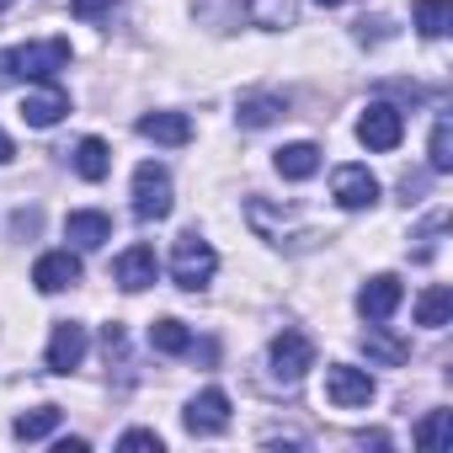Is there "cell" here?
Returning a JSON list of instances; mask_svg holds the SVG:
<instances>
[{
	"label": "cell",
	"mask_w": 453,
	"mask_h": 453,
	"mask_svg": "<svg viewBox=\"0 0 453 453\" xmlns=\"http://www.w3.org/2000/svg\"><path fill=\"white\" fill-rule=\"evenodd\" d=\"M213 273H219L213 246H208L197 230H187V235L176 241V251H171V283L187 288V294H203V288L213 283Z\"/></svg>",
	"instance_id": "cell-1"
},
{
	"label": "cell",
	"mask_w": 453,
	"mask_h": 453,
	"mask_svg": "<svg viewBox=\"0 0 453 453\" xmlns=\"http://www.w3.org/2000/svg\"><path fill=\"white\" fill-rule=\"evenodd\" d=\"M59 70H70V43L65 38H43V43H22L12 49V75L17 81H54Z\"/></svg>",
	"instance_id": "cell-2"
},
{
	"label": "cell",
	"mask_w": 453,
	"mask_h": 453,
	"mask_svg": "<svg viewBox=\"0 0 453 453\" xmlns=\"http://www.w3.org/2000/svg\"><path fill=\"white\" fill-rule=\"evenodd\" d=\"M171 171L160 165V160H144L139 171H134V213L144 219V224H160L165 213H171Z\"/></svg>",
	"instance_id": "cell-3"
},
{
	"label": "cell",
	"mask_w": 453,
	"mask_h": 453,
	"mask_svg": "<svg viewBox=\"0 0 453 453\" xmlns=\"http://www.w3.org/2000/svg\"><path fill=\"white\" fill-rule=\"evenodd\" d=\"M400 139H405V112L395 102H368L357 118V144L384 155V150H400Z\"/></svg>",
	"instance_id": "cell-4"
},
{
	"label": "cell",
	"mask_w": 453,
	"mask_h": 453,
	"mask_svg": "<svg viewBox=\"0 0 453 453\" xmlns=\"http://www.w3.org/2000/svg\"><path fill=\"white\" fill-rule=\"evenodd\" d=\"M373 395H379V384H373L368 368H352V363H331V368H326V400H331L336 411H357V405H368Z\"/></svg>",
	"instance_id": "cell-5"
},
{
	"label": "cell",
	"mask_w": 453,
	"mask_h": 453,
	"mask_svg": "<svg viewBox=\"0 0 453 453\" xmlns=\"http://www.w3.org/2000/svg\"><path fill=\"white\" fill-rule=\"evenodd\" d=\"M267 357H273V373H278L283 384H299V379L315 368V342H310L304 331H278L273 347H267Z\"/></svg>",
	"instance_id": "cell-6"
},
{
	"label": "cell",
	"mask_w": 453,
	"mask_h": 453,
	"mask_svg": "<svg viewBox=\"0 0 453 453\" xmlns=\"http://www.w3.org/2000/svg\"><path fill=\"white\" fill-rule=\"evenodd\" d=\"M331 197L347 208V213H363L379 203V176L368 165H336L331 171Z\"/></svg>",
	"instance_id": "cell-7"
},
{
	"label": "cell",
	"mask_w": 453,
	"mask_h": 453,
	"mask_svg": "<svg viewBox=\"0 0 453 453\" xmlns=\"http://www.w3.org/2000/svg\"><path fill=\"white\" fill-rule=\"evenodd\" d=\"M181 421H187L192 437H219L224 426H230V395H224V389H203V395H192L187 411H181Z\"/></svg>",
	"instance_id": "cell-8"
},
{
	"label": "cell",
	"mask_w": 453,
	"mask_h": 453,
	"mask_svg": "<svg viewBox=\"0 0 453 453\" xmlns=\"http://www.w3.org/2000/svg\"><path fill=\"white\" fill-rule=\"evenodd\" d=\"M49 373H75L86 363V326L81 320H59L54 336H49V352H43Z\"/></svg>",
	"instance_id": "cell-9"
},
{
	"label": "cell",
	"mask_w": 453,
	"mask_h": 453,
	"mask_svg": "<svg viewBox=\"0 0 453 453\" xmlns=\"http://www.w3.org/2000/svg\"><path fill=\"white\" fill-rule=\"evenodd\" d=\"M75 283H81V257L75 251H43L33 262V288L38 294H65Z\"/></svg>",
	"instance_id": "cell-10"
},
{
	"label": "cell",
	"mask_w": 453,
	"mask_h": 453,
	"mask_svg": "<svg viewBox=\"0 0 453 453\" xmlns=\"http://www.w3.org/2000/svg\"><path fill=\"white\" fill-rule=\"evenodd\" d=\"M400 299H405L400 278H395V273H379V278H368V283L357 288V315H363V320H389V315L400 310Z\"/></svg>",
	"instance_id": "cell-11"
},
{
	"label": "cell",
	"mask_w": 453,
	"mask_h": 453,
	"mask_svg": "<svg viewBox=\"0 0 453 453\" xmlns=\"http://www.w3.org/2000/svg\"><path fill=\"white\" fill-rule=\"evenodd\" d=\"M65 112H70V96L54 81H38V91H27V102H22V123L27 128H54Z\"/></svg>",
	"instance_id": "cell-12"
},
{
	"label": "cell",
	"mask_w": 453,
	"mask_h": 453,
	"mask_svg": "<svg viewBox=\"0 0 453 453\" xmlns=\"http://www.w3.org/2000/svg\"><path fill=\"white\" fill-rule=\"evenodd\" d=\"M155 273H160V262H155L150 246H128V251L112 262V283H118L123 294H144V288L155 283Z\"/></svg>",
	"instance_id": "cell-13"
},
{
	"label": "cell",
	"mask_w": 453,
	"mask_h": 453,
	"mask_svg": "<svg viewBox=\"0 0 453 453\" xmlns=\"http://www.w3.org/2000/svg\"><path fill=\"white\" fill-rule=\"evenodd\" d=\"M65 235H70L75 251H102V246L112 241V219H107L102 208H75V213L65 219Z\"/></svg>",
	"instance_id": "cell-14"
},
{
	"label": "cell",
	"mask_w": 453,
	"mask_h": 453,
	"mask_svg": "<svg viewBox=\"0 0 453 453\" xmlns=\"http://www.w3.org/2000/svg\"><path fill=\"white\" fill-rule=\"evenodd\" d=\"M134 128H139V139H150V144H165V150H181V144H192V123H187V112H144Z\"/></svg>",
	"instance_id": "cell-15"
},
{
	"label": "cell",
	"mask_w": 453,
	"mask_h": 453,
	"mask_svg": "<svg viewBox=\"0 0 453 453\" xmlns=\"http://www.w3.org/2000/svg\"><path fill=\"white\" fill-rule=\"evenodd\" d=\"M235 118H241V128H273L278 118H288V96H278V91H251V96H241Z\"/></svg>",
	"instance_id": "cell-16"
},
{
	"label": "cell",
	"mask_w": 453,
	"mask_h": 453,
	"mask_svg": "<svg viewBox=\"0 0 453 453\" xmlns=\"http://www.w3.org/2000/svg\"><path fill=\"white\" fill-rule=\"evenodd\" d=\"M273 165H278V176H283V181H310V176L320 171V144H310V139L283 144V150L273 155Z\"/></svg>",
	"instance_id": "cell-17"
},
{
	"label": "cell",
	"mask_w": 453,
	"mask_h": 453,
	"mask_svg": "<svg viewBox=\"0 0 453 453\" xmlns=\"http://www.w3.org/2000/svg\"><path fill=\"white\" fill-rule=\"evenodd\" d=\"M363 352H368V363L395 368V363H405V357H411V342L389 336V331H384V320H368V331H363Z\"/></svg>",
	"instance_id": "cell-18"
},
{
	"label": "cell",
	"mask_w": 453,
	"mask_h": 453,
	"mask_svg": "<svg viewBox=\"0 0 453 453\" xmlns=\"http://www.w3.org/2000/svg\"><path fill=\"white\" fill-rule=\"evenodd\" d=\"M453 320V288H426L421 299H416V326H426V331H437V326H448Z\"/></svg>",
	"instance_id": "cell-19"
},
{
	"label": "cell",
	"mask_w": 453,
	"mask_h": 453,
	"mask_svg": "<svg viewBox=\"0 0 453 453\" xmlns=\"http://www.w3.org/2000/svg\"><path fill=\"white\" fill-rule=\"evenodd\" d=\"M150 347H155V352H165V357H187V352H192V331H187L181 320H171V315H165V320H155V326H150Z\"/></svg>",
	"instance_id": "cell-20"
},
{
	"label": "cell",
	"mask_w": 453,
	"mask_h": 453,
	"mask_svg": "<svg viewBox=\"0 0 453 453\" xmlns=\"http://www.w3.org/2000/svg\"><path fill=\"white\" fill-rule=\"evenodd\" d=\"M59 405H38V411H27V416H17L12 421V432H17V442H43V437H54V426H59Z\"/></svg>",
	"instance_id": "cell-21"
},
{
	"label": "cell",
	"mask_w": 453,
	"mask_h": 453,
	"mask_svg": "<svg viewBox=\"0 0 453 453\" xmlns=\"http://www.w3.org/2000/svg\"><path fill=\"white\" fill-rule=\"evenodd\" d=\"M75 171H81L86 181H102V176L112 171V150H107V139H81V144H75Z\"/></svg>",
	"instance_id": "cell-22"
},
{
	"label": "cell",
	"mask_w": 453,
	"mask_h": 453,
	"mask_svg": "<svg viewBox=\"0 0 453 453\" xmlns=\"http://www.w3.org/2000/svg\"><path fill=\"white\" fill-rule=\"evenodd\" d=\"M411 17H416L421 38H442V33L453 27V6H448V0H416Z\"/></svg>",
	"instance_id": "cell-23"
},
{
	"label": "cell",
	"mask_w": 453,
	"mask_h": 453,
	"mask_svg": "<svg viewBox=\"0 0 453 453\" xmlns=\"http://www.w3.org/2000/svg\"><path fill=\"white\" fill-rule=\"evenodd\" d=\"M426 171H437V176H448L453 171V123H448V112L432 123V144H426Z\"/></svg>",
	"instance_id": "cell-24"
},
{
	"label": "cell",
	"mask_w": 453,
	"mask_h": 453,
	"mask_svg": "<svg viewBox=\"0 0 453 453\" xmlns=\"http://www.w3.org/2000/svg\"><path fill=\"white\" fill-rule=\"evenodd\" d=\"M448 426H453V411H426V421L416 426V448H426V453H442V448H448V437H453Z\"/></svg>",
	"instance_id": "cell-25"
},
{
	"label": "cell",
	"mask_w": 453,
	"mask_h": 453,
	"mask_svg": "<svg viewBox=\"0 0 453 453\" xmlns=\"http://www.w3.org/2000/svg\"><path fill=\"white\" fill-rule=\"evenodd\" d=\"M251 17L262 27H288L294 22V6H288V0H251Z\"/></svg>",
	"instance_id": "cell-26"
},
{
	"label": "cell",
	"mask_w": 453,
	"mask_h": 453,
	"mask_svg": "<svg viewBox=\"0 0 453 453\" xmlns=\"http://www.w3.org/2000/svg\"><path fill=\"white\" fill-rule=\"evenodd\" d=\"M118 448H123V453H160L165 442H160V432H144V426H134V432H123V437H118Z\"/></svg>",
	"instance_id": "cell-27"
},
{
	"label": "cell",
	"mask_w": 453,
	"mask_h": 453,
	"mask_svg": "<svg viewBox=\"0 0 453 453\" xmlns=\"http://www.w3.org/2000/svg\"><path fill=\"white\" fill-rule=\"evenodd\" d=\"M118 6V0H70V12L81 17V22H96V17H107Z\"/></svg>",
	"instance_id": "cell-28"
},
{
	"label": "cell",
	"mask_w": 453,
	"mask_h": 453,
	"mask_svg": "<svg viewBox=\"0 0 453 453\" xmlns=\"http://www.w3.org/2000/svg\"><path fill=\"white\" fill-rule=\"evenodd\" d=\"M12 230H17V235H38V230H43V213H38V208H17Z\"/></svg>",
	"instance_id": "cell-29"
},
{
	"label": "cell",
	"mask_w": 453,
	"mask_h": 453,
	"mask_svg": "<svg viewBox=\"0 0 453 453\" xmlns=\"http://www.w3.org/2000/svg\"><path fill=\"white\" fill-rule=\"evenodd\" d=\"M379 38H389V22H384V17H373V22L363 17V22H357V43H379Z\"/></svg>",
	"instance_id": "cell-30"
},
{
	"label": "cell",
	"mask_w": 453,
	"mask_h": 453,
	"mask_svg": "<svg viewBox=\"0 0 453 453\" xmlns=\"http://www.w3.org/2000/svg\"><path fill=\"white\" fill-rule=\"evenodd\" d=\"M86 448H91L86 437H59V442H54V453H86Z\"/></svg>",
	"instance_id": "cell-31"
},
{
	"label": "cell",
	"mask_w": 453,
	"mask_h": 453,
	"mask_svg": "<svg viewBox=\"0 0 453 453\" xmlns=\"http://www.w3.org/2000/svg\"><path fill=\"white\" fill-rule=\"evenodd\" d=\"M17 75H12V49H0V91H6Z\"/></svg>",
	"instance_id": "cell-32"
},
{
	"label": "cell",
	"mask_w": 453,
	"mask_h": 453,
	"mask_svg": "<svg viewBox=\"0 0 453 453\" xmlns=\"http://www.w3.org/2000/svg\"><path fill=\"white\" fill-rule=\"evenodd\" d=\"M421 187H426V176H405V181H400V192H405V203H411V192H421Z\"/></svg>",
	"instance_id": "cell-33"
},
{
	"label": "cell",
	"mask_w": 453,
	"mask_h": 453,
	"mask_svg": "<svg viewBox=\"0 0 453 453\" xmlns=\"http://www.w3.org/2000/svg\"><path fill=\"white\" fill-rule=\"evenodd\" d=\"M12 155H17V150H12V134H6V128H0V165H6Z\"/></svg>",
	"instance_id": "cell-34"
},
{
	"label": "cell",
	"mask_w": 453,
	"mask_h": 453,
	"mask_svg": "<svg viewBox=\"0 0 453 453\" xmlns=\"http://www.w3.org/2000/svg\"><path fill=\"white\" fill-rule=\"evenodd\" d=\"M315 6H326V12H331V6H347V0H315Z\"/></svg>",
	"instance_id": "cell-35"
},
{
	"label": "cell",
	"mask_w": 453,
	"mask_h": 453,
	"mask_svg": "<svg viewBox=\"0 0 453 453\" xmlns=\"http://www.w3.org/2000/svg\"><path fill=\"white\" fill-rule=\"evenodd\" d=\"M12 6H17V0H0V12H12Z\"/></svg>",
	"instance_id": "cell-36"
}]
</instances>
